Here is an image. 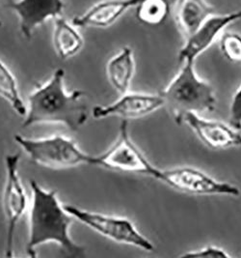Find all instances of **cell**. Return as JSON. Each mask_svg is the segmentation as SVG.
Listing matches in <instances>:
<instances>
[{
  "label": "cell",
  "mask_w": 241,
  "mask_h": 258,
  "mask_svg": "<svg viewBox=\"0 0 241 258\" xmlns=\"http://www.w3.org/2000/svg\"><path fill=\"white\" fill-rule=\"evenodd\" d=\"M32 190L29 210V236L26 252L37 257V247L47 243H55L70 257L85 255V247L76 244L69 235L72 217L58 200L56 190L43 188L35 180H30Z\"/></svg>",
  "instance_id": "cell-1"
},
{
  "label": "cell",
  "mask_w": 241,
  "mask_h": 258,
  "mask_svg": "<svg viewBox=\"0 0 241 258\" xmlns=\"http://www.w3.org/2000/svg\"><path fill=\"white\" fill-rule=\"evenodd\" d=\"M84 92L65 89V71L57 69L44 84L28 97L23 128L38 124L58 123L71 131H78L88 119V107L82 102Z\"/></svg>",
  "instance_id": "cell-2"
},
{
  "label": "cell",
  "mask_w": 241,
  "mask_h": 258,
  "mask_svg": "<svg viewBox=\"0 0 241 258\" xmlns=\"http://www.w3.org/2000/svg\"><path fill=\"white\" fill-rule=\"evenodd\" d=\"M172 81L161 91L164 106L172 111L176 121L186 113L202 114L215 109L213 87L196 73L194 62H184Z\"/></svg>",
  "instance_id": "cell-3"
},
{
  "label": "cell",
  "mask_w": 241,
  "mask_h": 258,
  "mask_svg": "<svg viewBox=\"0 0 241 258\" xmlns=\"http://www.w3.org/2000/svg\"><path fill=\"white\" fill-rule=\"evenodd\" d=\"M14 140L33 163L47 168L66 169L95 164V156L83 152L74 141L64 136L32 139L17 135Z\"/></svg>",
  "instance_id": "cell-4"
},
{
  "label": "cell",
  "mask_w": 241,
  "mask_h": 258,
  "mask_svg": "<svg viewBox=\"0 0 241 258\" xmlns=\"http://www.w3.org/2000/svg\"><path fill=\"white\" fill-rule=\"evenodd\" d=\"M64 207L73 219L118 244L134 246L145 251H151L154 248L151 241L142 234L127 218L88 211L70 204H66Z\"/></svg>",
  "instance_id": "cell-5"
},
{
  "label": "cell",
  "mask_w": 241,
  "mask_h": 258,
  "mask_svg": "<svg viewBox=\"0 0 241 258\" xmlns=\"http://www.w3.org/2000/svg\"><path fill=\"white\" fill-rule=\"evenodd\" d=\"M151 178L175 188L194 196H229L238 197L240 189L235 185L209 176L204 171L190 166L161 169L155 166Z\"/></svg>",
  "instance_id": "cell-6"
},
{
  "label": "cell",
  "mask_w": 241,
  "mask_h": 258,
  "mask_svg": "<svg viewBox=\"0 0 241 258\" xmlns=\"http://www.w3.org/2000/svg\"><path fill=\"white\" fill-rule=\"evenodd\" d=\"M94 165L120 172L143 174L149 177L155 168V165L149 162L131 140L128 123L126 120H123L121 123L115 143L106 152L95 156Z\"/></svg>",
  "instance_id": "cell-7"
},
{
  "label": "cell",
  "mask_w": 241,
  "mask_h": 258,
  "mask_svg": "<svg viewBox=\"0 0 241 258\" xmlns=\"http://www.w3.org/2000/svg\"><path fill=\"white\" fill-rule=\"evenodd\" d=\"M20 160L21 153L9 154L5 157L6 179L2 197L3 211L7 223L5 257L14 256L16 228L28 205L27 196L19 175Z\"/></svg>",
  "instance_id": "cell-8"
},
{
  "label": "cell",
  "mask_w": 241,
  "mask_h": 258,
  "mask_svg": "<svg viewBox=\"0 0 241 258\" xmlns=\"http://www.w3.org/2000/svg\"><path fill=\"white\" fill-rule=\"evenodd\" d=\"M239 20H241V10L223 15L213 14L210 16L193 34L185 38L184 46L178 55L179 63H195L196 59L218 40L229 25Z\"/></svg>",
  "instance_id": "cell-9"
},
{
  "label": "cell",
  "mask_w": 241,
  "mask_h": 258,
  "mask_svg": "<svg viewBox=\"0 0 241 258\" xmlns=\"http://www.w3.org/2000/svg\"><path fill=\"white\" fill-rule=\"evenodd\" d=\"M189 127L198 139L213 150L241 147V133L230 124L203 117L197 113H186L178 120Z\"/></svg>",
  "instance_id": "cell-10"
},
{
  "label": "cell",
  "mask_w": 241,
  "mask_h": 258,
  "mask_svg": "<svg viewBox=\"0 0 241 258\" xmlns=\"http://www.w3.org/2000/svg\"><path fill=\"white\" fill-rule=\"evenodd\" d=\"M164 106V100L160 94H149L139 92H126L112 104L106 106H96L92 110L96 119L116 117L138 119L145 117Z\"/></svg>",
  "instance_id": "cell-11"
},
{
  "label": "cell",
  "mask_w": 241,
  "mask_h": 258,
  "mask_svg": "<svg viewBox=\"0 0 241 258\" xmlns=\"http://www.w3.org/2000/svg\"><path fill=\"white\" fill-rule=\"evenodd\" d=\"M7 7L18 15L22 34L30 39L47 20L62 17L65 3L64 0H17L10 1Z\"/></svg>",
  "instance_id": "cell-12"
},
{
  "label": "cell",
  "mask_w": 241,
  "mask_h": 258,
  "mask_svg": "<svg viewBox=\"0 0 241 258\" xmlns=\"http://www.w3.org/2000/svg\"><path fill=\"white\" fill-rule=\"evenodd\" d=\"M141 0H103L92 6L81 16L72 19L75 27L106 28L116 22L131 8H136Z\"/></svg>",
  "instance_id": "cell-13"
},
{
  "label": "cell",
  "mask_w": 241,
  "mask_h": 258,
  "mask_svg": "<svg viewBox=\"0 0 241 258\" xmlns=\"http://www.w3.org/2000/svg\"><path fill=\"white\" fill-rule=\"evenodd\" d=\"M173 14L176 24L185 39L215 14V9L206 0H176Z\"/></svg>",
  "instance_id": "cell-14"
},
{
  "label": "cell",
  "mask_w": 241,
  "mask_h": 258,
  "mask_svg": "<svg viewBox=\"0 0 241 258\" xmlns=\"http://www.w3.org/2000/svg\"><path fill=\"white\" fill-rule=\"evenodd\" d=\"M106 77L116 91L124 94L129 91L135 73V60L132 48L124 47L106 64Z\"/></svg>",
  "instance_id": "cell-15"
},
{
  "label": "cell",
  "mask_w": 241,
  "mask_h": 258,
  "mask_svg": "<svg viewBox=\"0 0 241 258\" xmlns=\"http://www.w3.org/2000/svg\"><path fill=\"white\" fill-rule=\"evenodd\" d=\"M84 46V40L76 27L62 17L54 19L53 47L61 59L74 56Z\"/></svg>",
  "instance_id": "cell-16"
},
{
  "label": "cell",
  "mask_w": 241,
  "mask_h": 258,
  "mask_svg": "<svg viewBox=\"0 0 241 258\" xmlns=\"http://www.w3.org/2000/svg\"><path fill=\"white\" fill-rule=\"evenodd\" d=\"M0 97L4 99L13 110L20 116L24 117L27 107L23 103L19 90L18 82L11 70L0 60Z\"/></svg>",
  "instance_id": "cell-17"
},
{
  "label": "cell",
  "mask_w": 241,
  "mask_h": 258,
  "mask_svg": "<svg viewBox=\"0 0 241 258\" xmlns=\"http://www.w3.org/2000/svg\"><path fill=\"white\" fill-rule=\"evenodd\" d=\"M170 11L168 0H141L136 6V19L141 24L158 26L167 20Z\"/></svg>",
  "instance_id": "cell-18"
},
{
  "label": "cell",
  "mask_w": 241,
  "mask_h": 258,
  "mask_svg": "<svg viewBox=\"0 0 241 258\" xmlns=\"http://www.w3.org/2000/svg\"><path fill=\"white\" fill-rule=\"evenodd\" d=\"M222 54L232 63H241V35L234 32H224L219 38Z\"/></svg>",
  "instance_id": "cell-19"
},
{
  "label": "cell",
  "mask_w": 241,
  "mask_h": 258,
  "mask_svg": "<svg viewBox=\"0 0 241 258\" xmlns=\"http://www.w3.org/2000/svg\"><path fill=\"white\" fill-rule=\"evenodd\" d=\"M181 257L230 258V255L220 246L208 245L199 249L189 250L181 255Z\"/></svg>",
  "instance_id": "cell-20"
},
{
  "label": "cell",
  "mask_w": 241,
  "mask_h": 258,
  "mask_svg": "<svg viewBox=\"0 0 241 258\" xmlns=\"http://www.w3.org/2000/svg\"><path fill=\"white\" fill-rule=\"evenodd\" d=\"M230 125L235 129H241V83L230 102Z\"/></svg>",
  "instance_id": "cell-21"
},
{
  "label": "cell",
  "mask_w": 241,
  "mask_h": 258,
  "mask_svg": "<svg viewBox=\"0 0 241 258\" xmlns=\"http://www.w3.org/2000/svg\"><path fill=\"white\" fill-rule=\"evenodd\" d=\"M1 25H2V22L0 21V27H1Z\"/></svg>",
  "instance_id": "cell-22"
}]
</instances>
